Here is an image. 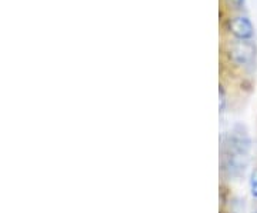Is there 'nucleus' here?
I'll return each mask as SVG.
<instances>
[{
	"mask_svg": "<svg viewBox=\"0 0 257 213\" xmlns=\"http://www.w3.org/2000/svg\"><path fill=\"white\" fill-rule=\"evenodd\" d=\"M230 59L239 66H248L256 57V46L250 40H237L229 50Z\"/></svg>",
	"mask_w": 257,
	"mask_h": 213,
	"instance_id": "nucleus-1",
	"label": "nucleus"
},
{
	"mask_svg": "<svg viewBox=\"0 0 257 213\" xmlns=\"http://www.w3.org/2000/svg\"><path fill=\"white\" fill-rule=\"evenodd\" d=\"M227 30L237 40H250L254 36V26L247 16H236L229 19Z\"/></svg>",
	"mask_w": 257,
	"mask_h": 213,
	"instance_id": "nucleus-2",
	"label": "nucleus"
},
{
	"mask_svg": "<svg viewBox=\"0 0 257 213\" xmlns=\"http://www.w3.org/2000/svg\"><path fill=\"white\" fill-rule=\"evenodd\" d=\"M250 190L253 197H257V169L251 173V179H250Z\"/></svg>",
	"mask_w": 257,
	"mask_h": 213,
	"instance_id": "nucleus-3",
	"label": "nucleus"
},
{
	"mask_svg": "<svg viewBox=\"0 0 257 213\" xmlns=\"http://www.w3.org/2000/svg\"><path fill=\"white\" fill-rule=\"evenodd\" d=\"M219 94H220V112H224V108H226V94H224V89L220 86L219 89Z\"/></svg>",
	"mask_w": 257,
	"mask_h": 213,
	"instance_id": "nucleus-4",
	"label": "nucleus"
},
{
	"mask_svg": "<svg viewBox=\"0 0 257 213\" xmlns=\"http://www.w3.org/2000/svg\"><path fill=\"white\" fill-rule=\"evenodd\" d=\"M244 2H246V0H227V3H229L230 6H233L234 9H240V8H243Z\"/></svg>",
	"mask_w": 257,
	"mask_h": 213,
	"instance_id": "nucleus-5",
	"label": "nucleus"
},
{
	"mask_svg": "<svg viewBox=\"0 0 257 213\" xmlns=\"http://www.w3.org/2000/svg\"><path fill=\"white\" fill-rule=\"evenodd\" d=\"M253 213H257V210H256V212H253Z\"/></svg>",
	"mask_w": 257,
	"mask_h": 213,
	"instance_id": "nucleus-6",
	"label": "nucleus"
}]
</instances>
